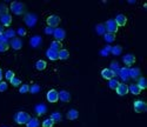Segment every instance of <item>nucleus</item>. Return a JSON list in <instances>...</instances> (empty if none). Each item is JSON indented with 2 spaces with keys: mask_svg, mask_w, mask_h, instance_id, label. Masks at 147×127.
<instances>
[{
  "mask_svg": "<svg viewBox=\"0 0 147 127\" xmlns=\"http://www.w3.org/2000/svg\"><path fill=\"white\" fill-rule=\"evenodd\" d=\"M9 8H11V11L13 12L16 16H22V14H25V11H26L25 4H22L20 1H13V3H11Z\"/></svg>",
  "mask_w": 147,
  "mask_h": 127,
  "instance_id": "1",
  "label": "nucleus"
},
{
  "mask_svg": "<svg viewBox=\"0 0 147 127\" xmlns=\"http://www.w3.org/2000/svg\"><path fill=\"white\" fill-rule=\"evenodd\" d=\"M31 120V116L27 112H18L14 116V121L18 125H26Z\"/></svg>",
  "mask_w": 147,
  "mask_h": 127,
  "instance_id": "2",
  "label": "nucleus"
},
{
  "mask_svg": "<svg viewBox=\"0 0 147 127\" xmlns=\"http://www.w3.org/2000/svg\"><path fill=\"white\" fill-rule=\"evenodd\" d=\"M61 19L59 16H55V14H52L47 19H46V24H47V26L48 27H52V28H57L59 26V24H60Z\"/></svg>",
  "mask_w": 147,
  "mask_h": 127,
  "instance_id": "3",
  "label": "nucleus"
},
{
  "mask_svg": "<svg viewBox=\"0 0 147 127\" xmlns=\"http://www.w3.org/2000/svg\"><path fill=\"white\" fill-rule=\"evenodd\" d=\"M105 28H106V32H108V33H112V34H115L117 32H118V25L115 24V21H114V19H109V20H107L105 24Z\"/></svg>",
  "mask_w": 147,
  "mask_h": 127,
  "instance_id": "4",
  "label": "nucleus"
},
{
  "mask_svg": "<svg viewBox=\"0 0 147 127\" xmlns=\"http://www.w3.org/2000/svg\"><path fill=\"white\" fill-rule=\"evenodd\" d=\"M24 21H25V24L28 27H34L36 21H38V17L34 13H26L25 17H24Z\"/></svg>",
  "mask_w": 147,
  "mask_h": 127,
  "instance_id": "5",
  "label": "nucleus"
},
{
  "mask_svg": "<svg viewBox=\"0 0 147 127\" xmlns=\"http://www.w3.org/2000/svg\"><path fill=\"white\" fill-rule=\"evenodd\" d=\"M133 107H134V112H136V113H145L147 111V104L145 103V101H142V100L134 101Z\"/></svg>",
  "mask_w": 147,
  "mask_h": 127,
  "instance_id": "6",
  "label": "nucleus"
},
{
  "mask_svg": "<svg viewBox=\"0 0 147 127\" xmlns=\"http://www.w3.org/2000/svg\"><path fill=\"white\" fill-rule=\"evenodd\" d=\"M58 93L59 92H57L55 90H50V91H48L47 92V95H46L48 103H52V104L57 103V101L59 100V94Z\"/></svg>",
  "mask_w": 147,
  "mask_h": 127,
  "instance_id": "7",
  "label": "nucleus"
},
{
  "mask_svg": "<svg viewBox=\"0 0 147 127\" xmlns=\"http://www.w3.org/2000/svg\"><path fill=\"white\" fill-rule=\"evenodd\" d=\"M53 35H54V38H55V40H57V41H63L65 38H66V31L63 30V28L57 27V28H54V33H53Z\"/></svg>",
  "mask_w": 147,
  "mask_h": 127,
  "instance_id": "8",
  "label": "nucleus"
},
{
  "mask_svg": "<svg viewBox=\"0 0 147 127\" xmlns=\"http://www.w3.org/2000/svg\"><path fill=\"white\" fill-rule=\"evenodd\" d=\"M101 77H102L104 79H106V80H111V79H113V78L117 77V74H115L112 70H109V68H104V70L101 71Z\"/></svg>",
  "mask_w": 147,
  "mask_h": 127,
  "instance_id": "9",
  "label": "nucleus"
},
{
  "mask_svg": "<svg viewBox=\"0 0 147 127\" xmlns=\"http://www.w3.org/2000/svg\"><path fill=\"white\" fill-rule=\"evenodd\" d=\"M118 75L121 78L122 81H127L129 79V68L128 67H122L119 70L118 72Z\"/></svg>",
  "mask_w": 147,
  "mask_h": 127,
  "instance_id": "10",
  "label": "nucleus"
},
{
  "mask_svg": "<svg viewBox=\"0 0 147 127\" xmlns=\"http://www.w3.org/2000/svg\"><path fill=\"white\" fill-rule=\"evenodd\" d=\"M46 55L51 61H55V60L59 59V52L55 51V49H52V48H48L46 51Z\"/></svg>",
  "mask_w": 147,
  "mask_h": 127,
  "instance_id": "11",
  "label": "nucleus"
},
{
  "mask_svg": "<svg viewBox=\"0 0 147 127\" xmlns=\"http://www.w3.org/2000/svg\"><path fill=\"white\" fill-rule=\"evenodd\" d=\"M41 43H42V38L39 36V35H34L30 39V45L34 48H38L41 45Z\"/></svg>",
  "mask_w": 147,
  "mask_h": 127,
  "instance_id": "12",
  "label": "nucleus"
},
{
  "mask_svg": "<svg viewBox=\"0 0 147 127\" xmlns=\"http://www.w3.org/2000/svg\"><path fill=\"white\" fill-rule=\"evenodd\" d=\"M122 61H124L126 67H129L136 62V57H134L133 54H126V55L122 57Z\"/></svg>",
  "mask_w": 147,
  "mask_h": 127,
  "instance_id": "13",
  "label": "nucleus"
},
{
  "mask_svg": "<svg viewBox=\"0 0 147 127\" xmlns=\"http://www.w3.org/2000/svg\"><path fill=\"white\" fill-rule=\"evenodd\" d=\"M115 91H117L118 95L124 97V95H126V94L128 93V86H127L126 84H119V86L117 87Z\"/></svg>",
  "mask_w": 147,
  "mask_h": 127,
  "instance_id": "14",
  "label": "nucleus"
},
{
  "mask_svg": "<svg viewBox=\"0 0 147 127\" xmlns=\"http://www.w3.org/2000/svg\"><path fill=\"white\" fill-rule=\"evenodd\" d=\"M9 46L13 48V49H16V51L21 49V47H22V41H21V39H19V38H13V39L11 40V43H9Z\"/></svg>",
  "mask_w": 147,
  "mask_h": 127,
  "instance_id": "15",
  "label": "nucleus"
},
{
  "mask_svg": "<svg viewBox=\"0 0 147 127\" xmlns=\"http://www.w3.org/2000/svg\"><path fill=\"white\" fill-rule=\"evenodd\" d=\"M58 94H59V100L63 101V103H69V101H71V94H69V92L61 91Z\"/></svg>",
  "mask_w": 147,
  "mask_h": 127,
  "instance_id": "16",
  "label": "nucleus"
},
{
  "mask_svg": "<svg viewBox=\"0 0 147 127\" xmlns=\"http://www.w3.org/2000/svg\"><path fill=\"white\" fill-rule=\"evenodd\" d=\"M0 21H1V25L4 27H8L12 24V16L11 14H5L3 17H0Z\"/></svg>",
  "mask_w": 147,
  "mask_h": 127,
  "instance_id": "17",
  "label": "nucleus"
},
{
  "mask_svg": "<svg viewBox=\"0 0 147 127\" xmlns=\"http://www.w3.org/2000/svg\"><path fill=\"white\" fill-rule=\"evenodd\" d=\"M114 21H115V24L118 25V27H119V26H125V25L127 24V18H126V16H124V14H118L117 18L114 19Z\"/></svg>",
  "mask_w": 147,
  "mask_h": 127,
  "instance_id": "18",
  "label": "nucleus"
},
{
  "mask_svg": "<svg viewBox=\"0 0 147 127\" xmlns=\"http://www.w3.org/2000/svg\"><path fill=\"white\" fill-rule=\"evenodd\" d=\"M141 77V71L140 68H129V78L132 79H139Z\"/></svg>",
  "mask_w": 147,
  "mask_h": 127,
  "instance_id": "19",
  "label": "nucleus"
},
{
  "mask_svg": "<svg viewBox=\"0 0 147 127\" xmlns=\"http://www.w3.org/2000/svg\"><path fill=\"white\" fill-rule=\"evenodd\" d=\"M34 111H35V113L40 117V116H42V114H45V113L47 112V107H46V105H44V104H39V105H36V106L34 107Z\"/></svg>",
  "mask_w": 147,
  "mask_h": 127,
  "instance_id": "20",
  "label": "nucleus"
},
{
  "mask_svg": "<svg viewBox=\"0 0 147 127\" xmlns=\"http://www.w3.org/2000/svg\"><path fill=\"white\" fill-rule=\"evenodd\" d=\"M66 117L68 120H77L79 118V112L77 109H69L66 114Z\"/></svg>",
  "mask_w": 147,
  "mask_h": 127,
  "instance_id": "21",
  "label": "nucleus"
},
{
  "mask_svg": "<svg viewBox=\"0 0 147 127\" xmlns=\"http://www.w3.org/2000/svg\"><path fill=\"white\" fill-rule=\"evenodd\" d=\"M46 67H47V62L45 60H42V59H40V60H38L35 62V68L38 71H44Z\"/></svg>",
  "mask_w": 147,
  "mask_h": 127,
  "instance_id": "22",
  "label": "nucleus"
},
{
  "mask_svg": "<svg viewBox=\"0 0 147 127\" xmlns=\"http://www.w3.org/2000/svg\"><path fill=\"white\" fill-rule=\"evenodd\" d=\"M128 92H131V93H132V94H134V95H138V94H140L141 90L138 87V85H137V84H132V85L128 87Z\"/></svg>",
  "mask_w": 147,
  "mask_h": 127,
  "instance_id": "23",
  "label": "nucleus"
},
{
  "mask_svg": "<svg viewBox=\"0 0 147 127\" xmlns=\"http://www.w3.org/2000/svg\"><path fill=\"white\" fill-rule=\"evenodd\" d=\"M69 58V52L65 48H61L59 51V60H66Z\"/></svg>",
  "mask_w": 147,
  "mask_h": 127,
  "instance_id": "24",
  "label": "nucleus"
},
{
  "mask_svg": "<svg viewBox=\"0 0 147 127\" xmlns=\"http://www.w3.org/2000/svg\"><path fill=\"white\" fill-rule=\"evenodd\" d=\"M26 127H40V122L38 118H31V120L26 124Z\"/></svg>",
  "mask_w": 147,
  "mask_h": 127,
  "instance_id": "25",
  "label": "nucleus"
},
{
  "mask_svg": "<svg viewBox=\"0 0 147 127\" xmlns=\"http://www.w3.org/2000/svg\"><path fill=\"white\" fill-rule=\"evenodd\" d=\"M95 32L99 34V35H104L106 33V28H105V25L104 24H98L95 26Z\"/></svg>",
  "mask_w": 147,
  "mask_h": 127,
  "instance_id": "26",
  "label": "nucleus"
},
{
  "mask_svg": "<svg viewBox=\"0 0 147 127\" xmlns=\"http://www.w3.org/2000/svg\"><path fill=\"white\" fill-rule=\"evenodd\" d=\"M119 80H117L115 78L111 79V80H108V87L111 88V90H117V87L119 86Z\"/></svg>",
  "mask_w": 147,
  "mask_h": 127,
  "instance_id": "27",
  "label": "nucleus"
},
{
  "mask_svg": "<svg viewBox=\"0 0 147 127\" xmlns=\"http://www.w3.org/2000/svg\"><path fill=\"white\" fill-rule=\"evenodd\" d=\"M51 119L54 121V122H60L61 119H63V116H61V113L59 112H53L51 114Z\"/></svg>",
  "mask_w": 147,
  "mask_h": 127,
  "instance_id": "28",
  "label": "nucleus"
},
{
  "mask_svg": "<svg viewBox=\"0 0 147 127\" xmlns=\"http://www.w3.org/2000/svg\"><path fill=\"white\" fill-rule=\"evenodd\" d=\"M104 39L106 43H113L115 40V34H112V33H105L104 34Z\"/></svg>",
  "mask_w": 147,
  "mask_h": 127,
  "instance_id": "29",
  "label": "nucleus"
},
{
  "mask_svg": "<svg viewBox=\"0 0 147 127\" xmlns=\"http://www.w3.org/2000/svg\"><path fill=\"white\" fill-rule=\"evenodd\" d=\"M138 87L140 88V90L142 91V90H145V88L147 87V84H146V79L144 78V77H140L139 79H138Z\"/></svg>",
  "mask_w": 147,
  "mask_h": 127,
  "instance_id": "30",
  "label": "nucleus"
},
{
  "mask_svg": "<svg viewBox=\"0 0 147 127\" xmlns=\"http://www.w3.org/2000/svg\"><path fill=\"white\" fill-rule=\"evenodd\" d=\"M121 52H122V47H121V46H119V45L113 46V47H112V49H111V53H112L113 55H120V54H121Z\"/></svg>",
  "mask_w": 147,
  "mask_h": 127,
  "instance_id": "31",
  "label": "nucleus"
},
{
  "mask_svg": "<svg viewBox=\"0 0 147 127\" xmlns=\"http://www.w3.org/2000/svg\"><path fill=\"white\" fill-rule=\"evenodd\" d=\"M50 48L55 49V51H58V52H59V51H60L61 48H63V46H61V43H60V41L54 40V41H52V43H51V47H50Z\"/></svg>",
  "mask_w": 147,
  "mask_h": 127,
  "instance_id": "32",
  "label": "nucleus"
},
{
  "mask_svg": "<svg viewBox=\"0 0 147 127\" xmlns=\"http://www.w3.org/2000/svg\"><path fill=\"white\" fill-rule=\"evenodd\" d=\"M54 124H55V122H54L51 118H47V119H45V120L42 121V127H53Z\"/></svg>",
  "mask_w": 147,
  "mask_h": 127,
  "instance_id": "33",
  "label": "nucleus"
},
{
  "mask_svg": "<svg viewBox=\"0 0 147 127\" xmlns=\"http://www.w3.org/2000/svg\"><path fill=\"white\" fill-rule=\"evenodd\" d=\"M8 14V7L5 4H0V17Z\"/></svg>",
  "mask_w": 147,
  "mask_h": 127,
  "instance_id": "34",
  "label": "nucleus"
},
{
  "mask_svg": "<svg viewBox=\"0 0 147 127\" xmlns=\"http://www.w3.org/2000/svg\"><path fill=\"white\" fill-rule=\"evenodd\" d=\"M4 35L7 38V39H9V38H11V39H13L14 35H16V31H14V30H7V31L4 33Z\"/></svg>",
  "mask_w": 147,
  "mask_h": 127,
  "instance_id": "35",
  "label": "nucleus"
},
{
  "mask_svg": "<svg viewBox=\"0 0 147 127\" xmlns=\"http://www.w3.org/2000/svg\"><path fill=\"white\" fill-rule=\"evenodd\" d=\"M30 92H31L32 94L39 93V92H40V86H39V85H32V86L30 87Z\"/></svg>",
  "mask_w": 147,
  "mask_h": 127,
  "instance_id": "36",
  "label": "nucleus"
},
{
  "mask_svg": "<svg viewBox=\"0 0 147 127\" xmlns=\"http://www.w3.org/2000/svg\"><path fill=\"white\" fill-rule=\"evenodd\" d=\"M16 77V75H14V72L13 71H7L6 72V74H5V78H6V80H12V79H13Z\"/></svg>",
  "mask_w": 147,
  "mask_h": 127,
  "instance_id": "37",
  "label": "nucleus"
},
{
  "mask_svg": "<svg viewBox=\"0 0 147 127\" xmlns=\"http://www.w3.org/2000/svg\"><path fill=\"white\" fill-rule=\"evenodd\" d=\"M19 92H20L21 94H24V93H27V92H30V86H28L27 84H25V85H22V86L20 87V90H19Z\"/></svg>",
  "mask_w": 147,
  "mask_h": 127,
  "instance_id": "38",
  "label": "nucleus"
},
{
  "mask_svg": "<svg viewBox=\"0 0 147 127\" xmlns=\"http://www.w3.org/2000/svg\"><path fill=\"white\" fill-rule=\"evenodd\" d=\"M9 47L8 43H0V52H6Z\"/></svg>",
  "mask_w": 147,
  "mask_h": 127,
  "instance_id": "39",
  "label": "nucleus"
},
{
  "mask_svg": "<svg viewBox=\"0 0 147 127\" xmlns=\"http://www.w3.org/2000/svg\"><path fill=\"white\" fill-rule=\"evenodd\" d=\"M11 84H12V86H14V87H17V86H20V84H21V80L14 77L13 79H12V80H11Z\"/></svg>",
  "mask_w": 147,
  "mask_h": 127,
  "instance_id": "40",
  "label": "nucleus"
},
{
  "mask_svg": "<svg viewBox=\"0 0 147 127\" xmlns=\"http://www.w3.org/2000/svg\"><path fill=\"white\" fill-rule=\"evenodd\" d=\"M7 82H5V81H0V92H5V91H7Z\"/></svg>",
  "mask_w": 147,
  "mask_h": 127,
  "instance_id": "41",
  "label": "nucleus"
},
{
  "mask_svg": "<svg viewBox=\"0 0 147 127\" xmlns=\"http://www.w3.org/2000/svg\"><path fill=\"white\" fill-rule=\"evenodd\" d=\"M44 32L47 34V35H51V34H53L54 33V28H52V27H45V30H44Z\"/></svg>",
  "mask_w": 147,
  "mask_h": 127,
  "instance_id": "42",
  "label": "nucleus"
},
{
  "mask_svg": "<svg viewBox=\"0 0 147 127\" xmlns=\"http://www.w3.org/2000/svg\"><path fill=\"white\" fill-rule=\"evenodd\" d=\"M17 33H18L19 35H22V36H24V35H26V33H27V32H26V30H25V28H22V27H20V28H18Z\"/></svg>",
  "mask_w": 147,
  "mask_h": 127,
  "instance_id": "43",
  "label": "nucleus"
},
{
  "mask_svg": "<svg viewBox=\"0 0 147 127\" xmlns=\"http://www.w3.org/2000/svg\"><path fill=\"white\" fill-rule=\"evenodd\" d=\"M104 49H105V51H106V52L108 53V52H111V49H112V47H111V46H108V45H107V46H106V47H105Z\"/></svg>",
  "mask_w": 147,
  "mask_h": 127,
  "instance_id": "44",
  "label": "nucleus"
},
{
  "mask_svg": "<svg viewBox=\"0 0 147 127\" xmlns=\"http://www.w3.org/2000/svg\"><path fill=\"white\" fill-rule=\"evenodd\" d=\"M100 54H101V55H104V57H106V55H107L108 53L106 52V51H105V49H102V51H101V52H100Z\"/></svg>",
  "mask_w": 147,
  "mask_h": 127,
  "instance_id": "45",
  "label": "nucleus"
},
{
  "mask_svg": "<svg viewBox=\"0 0 147 127\" xmlns=\"http://www.w3.org/2000/svg\"><path fill=\"white\" fill-rule=\"evenodd\" d=\"M0 33H1V34L5 33V32H4V26H3V25H0Z\"/></svg>",
  "mask_w": 147,
  "mask_h": 127,
  "instance_id": "46",
  "label": "nucleus"
},
{
  "mask_svg": "<svg viewBox=\"0 0 147 127\" xmlns=\"http://www.w3.org/2000/svg\"><path fill=\"white\" fill-rule=\"evenodd\" d=\"M1 80H3V71L0 70V81H1Z\"/></svg>",
  "mask_w": 147,
  "mask_h": 127,
  "instance_id": "47",
  "label": "nucleus"
},
{
  "mask_svg": "<svg viewBox=\"0 0 147 127\" xmlns=\"http://www.w3.org/2000/svg\"><path fill=\"white\" fill-rule=\"evenodd\" d=\"M3 127H7V126H3Z\"/></svg>",
  "mask_w": 147,
  "mask_h": 127,
  "instance_id": "48",
  "label": "nucleus"
}]
</instances>
